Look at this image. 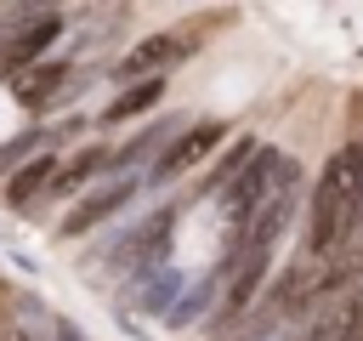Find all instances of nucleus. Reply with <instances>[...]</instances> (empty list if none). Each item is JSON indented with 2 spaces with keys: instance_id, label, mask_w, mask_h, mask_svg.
Wrapping results in <instances>:
<instances>
[{
  "instance_id": "1",
  "label": "nucleus",
  "mask_w": 363,
  "mask_h": 341,
  "mask_svg": "<svg viewBox=\"0 0 363 341\" xmlns=\"http://www.w3.org/2000/svg\"><path fill=\"white\" fill-rule=\"evenodd\" d=\"M363 210V148H340L323 176H318V193H312V222H306V239L312 250H340L352 222Z\"/></svg>"
},
{
  "instance_id": "2",
  "label": "nucleus",
  "mask_w": 363,
  "mask_h": 341,
  "mask_svg": "<svg viewBox=\"0 0 363 341\" xmlns=\"http://www.w3.org/2000/svg\"><path fill=\"white\" fill-rule=\"evenodd\" d=\"M278 165H284V159L261 148V153H255V159H250V165H244V170L227 182V205H233L238 216H250V210H255V205L272 193V182H278Z\"/></svg>"
},
{
  "instance_id": "3",
  "label": "nucleus",
  "mask_w": 363,
  "mask_h": 341,
  "mask_svg": "<svg viewBox=\"0 0 363 341\" xmlns=\"http://www.w3.org/2000/svg\"><path fill=\"white\" fill-rule=\"evenodd\" d=\"M221 136H227V125H221V119H204V125H193L187 136H176V142L164 148V159L153 165V176H176V170L199 165V159H204V153H210V148H216Z\"/></svg>"
},
{
  "instance_id": "4",
  "label": "nucleus",
  "mask_w": 363,
  "mask_h": 341,
  "mask_svg": "<svg viewBox=\"0 0 363 341\" xmlns=\"http://www.w3.org/2000/svg\"><path fill=\"white\" fill-rule=\"evenodd\" d=\"M306 341H363V290L340 296V301L323 313V324H318Z\"/></svg>"
},
{
  "instance_id": "5",
  "label": "nucleus",
  "mask_w": 363,
  "mask_h": 341,
  "mask_svg": "<svg viewBox=\"0 0 363 341\" xmlns=\"http://www.w3.org/2000/svg\"><path fill=\"white\" fill-rule=\"evenodd\" d=\"M130 193H136V182H113V188H102V193H91L74 216H68V233H85V227H96L102 216H113V210H125L130 205Z\"/></svg>"
},
{
  "instance_id": "6",
  "label": "nucleus",
  "mask_w": 363,
  "mask_h": 341,
  "mask_svg": "<svg viewBox=\"0 0 363 341\" xmlns=\"http://www.w3.org/2000/svg\"><path fill=\"white\" fill-rule=\"evenodd\" d=\"M57 28H62V23H57L51 11H45V17H34V23H28L6 51H0V68H17V63H28V57H40V51H45V40H57Z\"/></svg>"
},
{
  "instance_id": "7",
  "label": "nucleus",
  "mask_w": 363,
  "mask_h": 341,
  "mask_svg": "<svg viewBox=\"0 0 363 341\" xmlns=\"http://www.w3.org/2000/svg\"><path fill=\"white\" fill-rule=\"evenodd\" d=\"M187 51V40L182 34H153V40H142L125 63H119V74H147V68H164L170 57H182Z\"/></svg>"
},
{
  "instance_id": "8",
  "label": "nucleus",
  "mask_w": 363,
  "mask_h": 341,
  "mask_svg": "<svg viewBox=\"0 0 363 341\" xmlns=\"http://www.w3.org/2000/svg\"><path fill=\"white\" fill-rule=\"evenodd\" d=\"M45 176H57V159H51V153H45V159H28V165L6 182V199H11V205H28V199L45 188Z\"/></svg>"
},
{
  "instance_id": "9",
  "label": "nucleus",
  "mask_w": 363,
  "mask_h": 341,
  "mask_svg": "<svg viewBox=\"0 0 363 341\" xmlns=\"http://www.w3.org/2000/svg\"><path fill=\"white\" fill-rule=\"evenodd\" d=\"M159 97H164V80H142L136 91H125V97H113V102H108V119H130V114L153 108Z\"/></svg>"
},
{
  "instance_id": "10",
  "label": "nucleus",
  "mask_w": 363,
  "mask_h": 341,
  "mask_svg": "<svg viewBox=\"0 0 363 341\" xmlns=\"http://www.w3.org/2000/svg\"><path fill=\"white\" fill-rule=\"evenodd\" d=\"M102 165H108L102 153H79V159H74V165H68V170L57 176V193H68V188H79V182H85V176H96Z\"/></svg>"
},
{
  "instance_id": "11",
  "label": "nucleus",
  "mask_w": 363,
  "mask_h": 341,
  "mask_svg": "<svg viewBox=\"0 0 363 341\" xmlns=\"http://www.w3.org/2000/svg\"><path fill=\"white\" fill-rule=\"evenodd\" d=\"M51 80H62V68H28L23 85H17V97L23 102H40V91H51Z\"/></svg>"
},
{
  "instance_id": "12",
  "label": "nucleus",
  "mask_w": 363,
  "mask_h": 341,
  "mask_svg": "<svg viewBox=\"0 0 363 341\" xmlns=\"http://www.w3.org/2000/svg\"><path fill=\"white\" fill-rule=\"evenodd\" d=\"M0 341H34V335H28V330H17V324H6V335H0Z\"/></svg>"
}]
</instances>
